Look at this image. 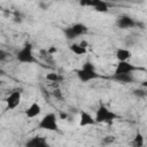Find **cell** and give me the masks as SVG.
Segmentation results:
<instances>
[{"instance_id":"obj_1","label":"cell","mask_w":147,"mask_h":147,"mask_svg":"<svg viewBox=\"0 0 147 147\" xmlns=\"http://www.w3.org/2000/svg\"><path fill=\"white\" fill-rule=\"evenodd\" d=\"M77 72V77L78 79L82 82V83H87L90 80H93V79H96L100 77V75L96 72L95 70V67L93 63H91L90 61L85 62L83 64V67L76 71Z\"/></svg>"},{"instance_id":"obj_2","label":"cell","mask_w":147,"mask_h":147,"mask_svg":"<svg viewBox=\"0 0 147 147\" xmlns=\"http://www.w3.org/2000/svg\"><path fill=\"white\" fill-rule=\"evenodd\" d=\"M119 116L110 110L108 107L103 106V105H100L95 111V116H94V119H95V123H111L116 119H118Z\"/></svg>"},{"instance_id":"obj_3","label":"cell","mask_w":147,"mask_h":147,"mask_svg":"<svg viewBox=\"0 0 147 147\" xmlns=\"http://www.w3.org/2000/svg\"><path fill=\"white\" fill-rule=\"evenodd\" d=\"M16 60L21 63H34L37 62V59L33 55V51H32V44L30 42H25L22 48L18 49V52L16 53Z\"/></svg>"},{"instance_id":"obj_4","label":"cell","mask_w":147,"mask_h":147,"mask_svg":"<svg viewBox=\"0 0 147 147\" xmlns=\"http://www.w3.org/2000/svg\"><path fill=\"white\" fill-rule=\"evenodd\" d=\"M87 31H88V29H87V26L85 24H83V23H75V24L65 28L63 30V33H64V37L68 40H75L78 37L86 34Z\"/></svg>"},{"instance_id":"obj_5","label":"cell","mask_w":147,"mask_h":147,"mask_svg":"<svg viewBox=\"0 0 147 147\" xmlns=\"http://www.w3.org/2000/svg\"><path fill=\"white\" fill-rule=\"evenodd\" d=\"M38 127L46 131H59V123H57V116L55 113H48L46 114L38 123Z\"/></svg>"},{"instance_id":"obj_6","label":"cell","mask_w":147,"mask_h":147,"mask_svg":"<svg viewBox=\"0 0 147 147\" xmlns=\"http://www.w3.org/2000/svg\"><path fill=\"white\" fill-rule=\"evenodd\" d=\"M21 100H22V92L21 90H15L13 91L7 98H6V108L5 110L8 111V110H14L16 109L20 103H21Z\"/></svg>"},{"instance_id":"obj_7","label":"cell","mask_w":147,"mask_h":147,"mask_svg":"<svg viewBox=\"0 0 147 147\" xmlns=\"http://www.w3.org/2000/svg\"><path fill=\"white\" fill-rule=\"evenodd\" d=\"M138 70H144V68L137 67L129 61H118L114 74H133L134 71H138Z\"/></svg>"},{"instance_id":"obj_8","label":"cell","mask_w":147,"mask_h":147,"mask_svg":"<svg viewBox=\"0 0 147 147\" xmlns=\"http://www.w3.org/2000/svg\"><path fill=\"white\" fill-rule=\"evenodd\" d=\"M137 25V22L131 17V16H127V15H124V16H121L118 20H117V26L119 29H131V28H134Z\"/></svg>"},{"instance_id":"obj_9","label":"cell","mask_w":147,"mask_h":147,"mask_svg":"<svg viewBox=\"0 0 147 147\" xmlns=\"http://www.w3.org/2000/svg\"><path fill=\"white\" fill-rule=\"evenodd\" d=\"M110 79H113L119 84H131L136 80L133 74H114L110 77Z\"/></svg>"},{"instance_id":"obj_10","label":"cell","mask_w":147,"mask_h":147,"mask_svg":"<svg viewBox=\"0 0 147 147\" xmlns=\"http://www.w3.org/2000/svg\"><path fill=\"white\" fill-rule=\"evenodd\" d=\"M41 114V107L38 102H32L25 110V116L28 118H34Z\"/></svg>"},{"instance_id":"obj_11","label":"cell","mask_w":147,"mask_h":147,"mask_svg":"<svg viewBox=\"0 0 147 147\" xmlns=\"http://www.w3.org/2000/svg\"><path fill=\"white\" fill-rule=\"evenodd\" d=\"M94 124H95V119L90 113H87L85 110L80 111L79 126H90V125H94Z\"/></svg>"},{"instance_id":"obj_12","label":"cell","mask_w":147,"mask_h":147,"mask_svg":"<svg viewBox=\"0 0 147 147\" xmlns=\"http://www.w3.org/2000/svg\"><path fill=\"white\" fill-rule=\"evenodd\" d=\"M25 146H28V147H46V146H48V142L42 137H33L25 142Z\"/></svg>"},{"instance_id":"obj_13","label":"cell","mask_w":147,"mask_h":147,"mask_svg":"<svg viewBox=\"0 0 147 147\" xmlns=\"http://www.w3.org/2000/svg\"><path fill=\"white\" fill-rule=\"evenodd\" d=\"M115 56L117 61H129L132 57V53L127 48H117Z\"/></svg>"},{"instance_id":"obj_14","label":"cell","mask_w":147,"mask_h":147,"mask_svg":"<svg viewBox=\"0 0 147 147\" xmlns=\"http://www.w3.org/2000/svg\"><path fill=\"white\" fill-rule=\"evenodd\" d=\"M69 49H70L74 54H76V55H84V54L87 53V49H86L85 47H83L82 45L77 44V42L71 44V45L69 46Z\"/></svg>"},{"instance_id":"obj_15","label":"cell","mask_w":147,"mask_h":147,"mask_svg":"<svg viewBox=\"0 0 147 147\" xmlns=\"http://www.w3.org/2000/svg\"><path fill=\"white\" fill-rule=\"evenodd\" d=\"M131 144H132V146H133V147H142V146H144V144H145L144 136H142L140 132H137Z\"/></svg>"},{"instance_id":"obj_16","label":"cell","mask_w":147,"mask_h":147,"mask_svg":"<svg viewBox=\"0 0 147 147\" xmlns=\"http://www.w3.org/2000/svg\"><path fill=\"white\" fill-rule=\"evenodd\" d=\"M103 0H79V5L83 7H93L95 8L99 6Z\"/></svg>"},{"instance_id":"obj_17","label":"cell","mask_w":147,"mask_h":147,"mask_svg":"<svg viewBox=\"0 0 147 147\" xmlns=\"http://www.w3.org/2000/svg\"><path fill=\"white\" fill-rule=\"evenodd\" d=\"M46 79L51 83H60L62 80V76H60L56 72H49L46 75Z\"/></svg>"},{"instance_id":"obj_18","label":"cell","mask_w":147,"mask_h":147,"mask_svg":"<svg viewBox=\"0 0 147 147\" xmlns=\"http://www.w3.org/2000/svg\"><path fill=\"white\" fill-rule=\"evenodd\" d=\"M108 9H109V5H108V2H106L105 0H103L99 6H96V7L94 8V10L98 11V13H107Z\"/></svg>"},{"instance_id":"obj_19","label":"cell","mask_w":147,"mask_h":147,"mask_svg":"<svg viewBox=\"0 0 147 147\" xmlns=\"http://www.w3.org/2000/svg\"><path fill=\"white\" fill-rule=\"evenodd\" d=\"M52 95L55 98V99H57V100H62L63 99V94H62V91L60 90V87H55L54 90H53V92H52Z\"/></svg>"},{"instance_id":"obj_20","label":"cell","mask_w":147,"mask_h":147,"mask_svg":"<svg viewBox=\"0 0 147 147\" xmlns=\"http://www.w3.org/2000/svg\"><path fill=\"white\" fill-rule=\"evenodd\" d=\"M115 137L114 136H107V137H105L103 138V140H102V142L103 144H106V145H108V144H111V142H114L115 141Z\"/></svg>"},{"instance_id":"obj_21","label":"cell","mask_w":147,"mask_h":147,"mask_svg":"<svg viewBox=\"0 0 147 147\" xmlns=\"http://www.w3.org/2000/svg\"><path fill=\"white\" fill-rule=\"evenodd\" d=\"M8 56H9V54H8L6 51H3V49H0V62H3V61H6V60L8 59Z\"/></svg>"},{"instance_id":"obj_22","label":"cell","mask_w":147,"mask_h":147,"mask_svg":"<svg viewBox=\"0 0 147 147\" xmlns=\"http://www.w3.org/2000/svg\"><path fill=\"white\" fill-rule=\"evenodd\" d=\"M134 94H136V95H142V96H144V95H145V92H144L142 90H136V91H134Z\"/></svg>"},{"instance_id":"obj_23","label":"cell","mask_w":147,"mask_h":147,"mask_svg":"<svg viewBox=\"0 0 147 147\" xmlns=\"http://www.w3.org/2000/svg\"><path fill=\"white\" fill-rule=\"evenodd\" d=\"M79 45H82L83 47H85V48H87V46H88V44H87V41L86 40H82L80 42H79Z\"/></svg>"},{"instance_id":"obj_24","label":"cell","mask_w":147,"mask_h":147,"mask_svg":"<svg viewBox=\"0 0 147 147\" xmlns=\"http://www.w3.org/2000/svg\"><path fill=\"white\" fill-rule=\"evenodd\" d=\"M55 52H56V48H55V47L49 48V53H55Z\"/></svg>"},{"instance_id":"obj_25","label":"cell","mask_w":147,"mask_h":147,"mask_svg":"<svg viewBox=\"0 0 147 147\" xmlns=\"http://www.w3.org/2000/svg\"><path fill=\"white\" fill-rule=\"evenodd\" d=\"M60 116H61V118H62V119H63V118H67V114H65V113H61V115H60Z\"/></svg>"},{"instance_id":"obj_26","label":"cell","mask_w":147,"mask_h":147,"mask_svg":"<svg viewBox=\"0 0 147 147\" xmlns=\"http://www.w3.org/2000/svg\"><path fill=\"white\" fill-rule=\"evenodd\" d=\"M106 2H114V1H118V0H105Z\"/></svg>"},{"instance_id":"obj_27","label":"cell","mask_w":147,"mask_h":147,"mask_svg":"<svg viewBox=\"0 0 147 147\" xmlns=\"http://www.w3.org/2000/svg\"><path fill=\"white\" fill-rule=\"evenodd\" d=\"M1 84H2V80H1V79H0V86H1Z\"/></svg>"},{"instance_id":"obj_28","label":"cell","mask_w":147,"mask_h":147,"mask_svg":"<svg viewBox=\"0 0 147 147\" xmlns=\"http://www.w3.org/2000/svg\"><path fill=\"white\" fill-rule=\"evenodd\" d=\"M0 71H1V68H0Z\"/></svg>"}]
</instances>
